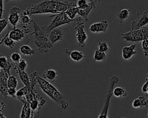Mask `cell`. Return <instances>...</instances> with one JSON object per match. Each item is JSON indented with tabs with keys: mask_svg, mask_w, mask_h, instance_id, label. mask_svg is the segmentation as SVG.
Returning a JSON list of instances; mask_svg holds the SVG:
<instances>
[{
	"mask_svg": "<svg viewBox=\"0 0 148 118\" xmlns=\"http://www.w3.org/2000/svg\"><path fill=\"white\" fill-rule=\"evenodd\" d=\"M0 118H6V117L3 113V112H0Z\"/></svg>",
	"mask_w": 148,
	"mask_h": 118,
	"instance_id": "60d3db41",
	"label": "cell"
},
{
	"mask_svg": "<svg viewBox=\"0 0 148 118\" xmlns=\"http://www.w3.org/2000/svg\"><path fill=\"white\" fill-rule=\"evenodd\" d=\"M76 25L75 29L76 30L75 36L76 37L79 46L84 47L86 46V42L88 39V36L84 31V23L81 21V19L76 21Z\"/></svg>",
	"mask_w": 148,
	"mask_h": 118,
	"instance_id": "52a82bcc",
	"label": "cell"
},
{
	"mask_svg": "<svg viewBox=\"0 0 148 118\" xmlns=\"http://www.w3.org/2000/svg\"><path fill=\"white\" fill-rule=\"evenodd\" d=\"M68 54L70 58L75 62H79L82 59L86 57L85 54L82 52L77 50H73L71 51H68Z\"/></svg>",
	"mask_w": 148,
	"mask_h": 118,
	"instance_id": "7402d4cb",
	"label": "cell"
},
{
	"mask_svg": "<svg viewBox=\"0 0 148 118\" xmlns=\"http://www.w3.org/2000/svg\"><path fill=\"white\" fill-rule=\"evenodd\" d=\"M87 3H88V2H87V0H77V1L76 2V6H77V7L79 8H82V7L84 5H86Z\"/></svg>",
	"mask_w": 148,
	"mask_h": 118,
	"instance_id": "8d00e7d4",
	"label": "cell"
},
{
	"mask_svg": "<svg viewBox=\"0 0 148 118\" xmlns=\"http://www.w3.org/2000/svg\"><path fill=\"white\" fill-rule=\"evenodd\" d=\"M0 102V112H3V110L5 109L6 105L2 101H1Z\"/></svg>",
	"mask_w": 148,
	"mask_h": 118,
	"instance_id": "f35d334b",
	"label": "cell"
},
{
	"mask_svg": "<svg viewBox=\"0 0 148 118\" xmlns=\"http://www.w3.org/2000/svg\"><path fill=\"white\" fill-rule=\"evenodd\" d=\"M3 12H4L3 1V0H1V19H2V16Z\"/></svg>",
	"mask_w": 148,
	"mask_h": 118,
	"instance_id": "ab89813d",
	"label": "cell"
},
{
	"mask_svg": "<svg viewBox=\"0 0 148 118\" xmlns=\"http://www.w3.org/2000/svg\"><path fill=\"white\" fill-rule=\"evenodd\" d=\"M148 24V16L146 11L143 12L142 14L138 16L131 23V30L140 29Z\"/></svg>",
	"mask_w": 148,
	"mask_h": 118,
	"instance_id": "9c48e42d",
	"label": "cell"
},
{
	"mask_svg": "<svg viewBox=\"0 0 148 118\" xmlns=\"http://www.w3.org/2000/svg\"><path fill=\"white\" fill-rule=\"evenodd\" d=\"M51 16H54L55 18L53 19L52 22L49 25H44L45 30L46 33L49 35L50 32L53 29L61 27V25L65 24H68L72 21H77L79 20L80 17H76L75 19H71L69 17V16L65 13V12H62L59 14H56V15H53Z\"/></svg>",
	"mask_w": 148,
	"mask_h": 118,
	"instance_id": "5b68a950",
	"label": "cell"
},
{
	"mask_svg": "<svg viewBox=\"0 0 148 118\" xmlns=\"http://www.w3.org/2000/svg\"><path fill=\"white\" fill-rule=\"evenodd\" d=\"M16 92L17 91L16 89H8V94L9 97L16 98Z\"/></svg>",
	"mask_w": 148,
	"mask_h": 118,
	"instance_id": "d590c367",
	"label": "cell"
},
{
	"mask_svg": "<svg viewBox=\"0 0 148 118\" xmlns=\"http://www.w3.org/2000/svg\"><path fill=\"white\" fill-rule=\"evenodd\" d=\"M15 1H20V0H15Z\"/></svg>",
	"mask_w": 148,
	"mask_h": 118,
	"instance_id": "7dc6e473",
	"label": "cell"
},
{
	"mask_svg": "<svg viewBox=\"0 0 148 118\" xmlns=\"http://www.w3.org/2000/svg\"><path fill=\"white\" fill-rule=\"evenodd\" d=\"M130 11L128 9H122L119 10L116 13V21L118 23L121 24L128 19Z\"/></svg>",
	"mask_w": 148,
	"mask_h": 118,
	"instance_id": "d6986e66",
	"label": "cell"
},
{
	"mask_svg": "<svg viewBox=\"0 0 148 118\" xmlns=\"http://www.w3.org/2000/svg\"><path fill=\"white\" fill-rule=\"evenodd\" d=\"M10 1H12V0H3V1L4 2H7ZM14 1H15V0H14Z\"/></svg>",
	"mask_w": 148,
	"mask_h": 118,
	"instance_id": "7bdbcfd3",
	"label": "cell"
},
{
	"mask_svg": "<svg viewBox=\"0 0 148 118\" xmlns=\"http://www.w3.org/2000/svg\"><path fill=\"white\" fill-rule=\"evenodd\" d=\"M9 23L8 21V19L5 18V19H1L0 20V26H1V31L0 33H2V31L4 30V29L8 26Z\"/></svg>",
	"mask_w": 148,
	"mask_h": 118,
	"instance_id": "836d02e7",
	"label": "cell"
},
{
	"mask_svg": "<svg viewBox=\"0 0 148 118\" xmlns=\"http://www.w3.org/2000/svg\"><path fill=\"white\" fill-rule=\"evenodd\" d=\"M14 69L15 70L16 72L19 75L20 79L21 81L23 83L24 86H27L28 89H31L30 82H29V76H28L27 73L25 71L21 70L16 64L14 65Z\"/></svg>",
	"mask_w": 148,
	"mask_h": 118,
	"instance_id": "2e32d148",
	"label": "cell"
},
{
	"mask_svg": "<svg viewBox=\"0 0 148 118\" xmlns=\"http://www.w3.org/2000/svg\"><path fill=\"white\" fill-rule=\"evenodd\" d=\"M9 31L8 30L6 35L3 38L1 39L0 45H3L4 46H6L9 48L12 49L14 46V45H16V42H14L11 38H9Z\"/></svg>",
	"mask_w": 148,
	"mask_h": 118,
	"instance_id": "603a6c76",
	"label": "cell"
},
{
	"mask_svg": "<svg viewBox=\"0 0 148 118\" xmlns=\"http://www.w3.org/2000/svg\"><path fill=\"white\" fill-rule=\"evenodd\" d=\"M136 45L132 44L128 46H124L122 49V57L125 60L131 59L136 53L135 50Z\"/></svg>",
	"mask_w": 148,
	"mask_h": 118,
	"instance_id": "9a60e30c",
	"label": "cell"
},
{
	"mask_svg": "<svg viewBox=\"0 0 148 118\" xmlns=\"http://www.w3.org/2000/svg\"><path fill=\"white\" fill-rule=\"evenodd\" d=\"M64 37V32L62 28L61 27L56 28L51 30L49 35V40L53 45L56 42L62 40Z\"/></svg>",
	"mask_w": 148,
	"mask_h": 118,
	"instance_id": "5bb4252c",
	"label": "cell"
},
{
	"mask_svg": "<svg viewBox=\"0 0 148 118\" xmlns=\"http://www.w3.org/2000/svg\"><path fill=\"white\" fill-rule=\"evenodd\" d=\"M76 5V2L60 0H45L32 5L21 13L28 16L48 13L56 14L64 12L69 8Z\"/></svg>",
	"mask_w": 148,
	"mask_h": 118,
	"instance_id": "6da1fadb",
	"label": "cell"
},
{
	"mask_svg": "<svg viewBox=\"0 0 148 118\" xmlns=\"http://www.w3.org/2000/svg\"><path fill=\"white\" fill-rule=\"evenodd\" d=\"M9 38L16 42L22 40L25 36V35L28 34L30 32V30L28 28L19 29L10 26H9Z\"/></svg>",
	"mask_w": 148,
	"mask_h": 118,
	"instance_id": "ba28073f",
	"label": "cell"
},
{
	"mask_svg": "<svg viewBox=\"0 0 148 118\" xmlns=\"http://www.w3.org/2000/svg\"><path fill=\"white\" fill-rule=\"evenodd\" d=\"M38 85L42 90L51 99L56 102L61 108L65 110L69 105L65 97L51 83L38 75Z\"/></svg>",
	"mask_w": 148,
	"mask_h": 118,
	"instance_id": "7a4b0ae2",
	"label": "cell"
},
{
	"mask_svg": "<svg viewBox=\"0 0 148 118\" xmlns=\"http://www.w3.org/2000/svg\"><path fill=\"white\" fill-rule=\"evenodd\" d=\"M132 106L135 109L141 108L143 106H148V99L146 100L143 96H139L133 101Z\"/></svg>",
	"mask_w": 148,
	"mask_h": 118,
	"instance_id": "ffe728a7",
	"label": "cell"
},
{
	"mask_svg": "<svg viewBox=\"0 0 148 118\" xmlns=\"http://www.w3.org/2000/svg\"><path fill=\"white\" fill-rule=\"evenodd\" d=\"M102 0H94L92 2H88L86 5H84L82 8H78V14L83 17L86 21L88 20V16L90 12L94 9L96 6L97 3L100 2Z\"/></svg>",
	"mask_w": 148,
	"mask_h": 118,
	"instance_id": "8fae6325",
	"label": "cell"
},
{
	"mask_svg": "<svg viewBox=\"0 0 148 118\" xmlns=\"http://www.w3.org/2000/svg\"><path fill=\"white\" fill-rule=\"evenodd\" d=\"M119 82V78L117 75H113L109 82L108 91L105 97L104 104L101 112L98 118H108V110L111 97L113 95V91L114 85Z\"/></svg>",
	"mask_w": 148,
	"mask_h": 118,
	"instance_id": "8992f818",
	"label": "cell"
},
{
	"mask_svg": "<svg viewBox=\"0 0 148 118\" xmlns=\"http://www.w3.org/2000/svg\"><path fill=\"white\" fill-rule=\"evenodd\" d=\"M65 12L69 18L71 19H75L76 18V15L78 14V8L76 5L74 6L67 9Z\"/></svg>",
	"mask_w": 148,
	"mask_h": 118,
	"instance_id": "f1b7e54d",
	"label": "cell"
},
{
	"mask_svg": "<svg viewBox=\"0 0 148 118\" xmlns=\"http://www.w3.org/2000/svg\"><path fill=\"white\" fill-rule=\"evenodd\" d=\"M120 118H127V117H120Z\"/></svg>",
	"mask_w": 148,
	"mask_h": 118,
	"instance_id": "bcb514c9",
	"label": "cell"
},
{
	"mask_svg": "<svg viewBox=\"0 0 148 118\" xmlns=\"http://www.w3.org/2000/svg\"><path fill=\"white\" fill-rule=\"evenodd\" d=\"M28 90H31L28 89L27 86H24L23 87H21L16 92V98L21 101L23 103L27 102V99L25 97V94Z\"/></svg>",
	"mask_w": 148,
	"mask_h": 118,
	"instance_id": "cb8c5ba5",
	"label": "cell"
},
{
	"mask_svg": "<svg viewBox=\"0 0 148 118\" xmlns=\"http://www.w3.org/2000/svg\"><path fill=\"white\" fill-rule=\"evenodd\" d=\"M40 109L37 110L36 112H35V113H34V115H32L31 116V118H39L40 116V112H39Z\"/></svg>",
	"mask_w": 148,
	"mask_h": 118,
	"instance_id": "74e56055",
	"label": "cell"
},
{
	"mask_svg": "<svg viewBox=\"0 0 148 118\" xmlns=\"http://www.w3.org/2000/svg\"><path fill=\"white\" fill-rule=\"evenodd\" d=\"M113 95L117 98H123L127 95V92L123 86H120L113 89Z\"/></svg>",
	"mask_w": 148,
	"mask_h": 118,
	"instance_id": "d4e9b609",
	"label": "cell"
},
{
	"mask_svg": "<svg viewBox=\"0 0 148 118\" xmlns=\"http://www.w3.org/2000/svg\"><path fill=\"white\" fill-rule=\"evenodd\" d=\"M121 38L127 42L138 43L145 39H148V26H145L136 30H130L128 32L120 34Z\"/></svg>",
	"mask_w": 148,
	"mask_h": 118,
	"instance_id": "277c9868",
	"label": "cell"
},
{
	"mask_svg": "<svg viewBox=\"0 0 148 118\" xmlns=\"http://www.w3.org/2000/svg\"><path fill=\"white\" fill-rule=\"evenodd\" d=\"M19 50L22 54L27 56H32L35 54V50L32 49L30 47V46L25 44L21 45L19 47Z\"/></svg>",
	"mask_w": 148,
	"mask_h": 118,
	"instance_id": "83f0119b",
	"label": "cell"
},
{
	"mask_svg": "<svg viewBox=\"0 0 148 118\" xmlns=\"http://www.w3.org/2000/svg\"><path fill=\"white\" fill-rule=\"evenodd\" d=\"M32 116V110L30 104L27 101L23 103V108L20 115V118H31Z\"/></svg>",
	"mask_w": 148,
	"mask_h": 118,
	"instance_id": "44dd1931",
	"label": "cell"
},
{
	"mask_svg": "<svg viewBox=\"0 0 148 118\" xmlns=\"http://www.w3.org/2000/svg\"><path fill=\"white\" fill-rule=\"evenodd\" d=\"M20 12V8L17 6L12 7L9 12L8 21L9 24L13 27H16V25L18 23H19L20 20V14H18Z\"/></svg>",
	"mask_w": 148,
	"mask_h": 118,
	"instance_id": "4fadbf2b",
	"label": "cell"
},
{
	"mask_svg": "<svg viewBox=\"0 0 148 118\" xmlns=\"http://www.w3.org/2000/svg\"><path fill=\"white\" fill-rule=\"evenodd\" d=\"M58 72L53 69H46L43 72L42 76L43 79H47L49 82L53 83L58 77Z\"/></svg>",
	"mask_w": 148,
	"mask_h": 118,
	"instance_id": "ac0fdd59",
	"label": "cell"
},
{
	"mask_svg": "<svg viewBox=\"0 0 148 118\" xmlns=\"http://www.w3.org/2000/svg\"><path fill=\"white\" fill-rule=\"evenodd\" d=\"M34 31L29 35H33L34 43L36 47L42 53H47L53 47V45L51 43L49 38V35L46 33L44 26L38 24L34 21Z\"/></svg>",
	"mask_w": 148,
	"mask_h": 118,
	"instance_id": "3957f363",
	"label": "cell"
},
{
	"mask_svg": "<svg viewBox=\"0 0 148 118\" xmlns=\"http://www.w3.org/2000/svg\"><path fill=\"white\" fill-rule=\"evenodd\" d=\"M108 26V21L106 20H103L100 22L92 24L89 27V31L94 33L105 32L107 31Z\"/></svg>",
	"mask_w": 148,
	"mask_h": 118,
	"instance_id": "7c38bea8",
	"label": "cell"
},
{
	"mask_svg": "<svg viewBox=\"0 0 148 118\" xmlns=\"http://www.w3.org/2000/svg\"><path fill=\"white\" fill-rule=\"evenodd\" d=\"M18 84L17 78L14 75L9 76L8 80V86L9 89H16Z\"/></svg>",
	"mask_w": 148,
	"mask_h": 118,
	"instance_id": "f546056e",
	"label": "cell"
},
{
	"mask_svg": "<svg viewBox=\"0 0 148 118\" xmlns=\"http://www.w3.org/2000/svg\"><path fill=\"white\" fill-rule=\"evenodd\" d=\"M142 49L143 51L144 56L148 57V39H145L142 41Z\"/></svg>",
	"mask_w": 148,
	"mask_h": 118,
	"instance_id": "d6a6232c",
	"label": "cell"
},
{
	"mask_svg": "<svg viewBox=\"0 0 148 118\" xmlns=\"http://www.w3.org/2000/svg\"><path fill=\"white\" fill-rule=\"evenodd\" d=\"M0 62H1V65H0L1 69L7 72L10 75V70L12 67L13 66L14 62L8 57L2 56V55H1L0 57Z\"/></svg>",
	"mask_w": 148,
	"mask_h": 118,
	"instance_id": "e0dca14e",
	"label": "cell"
},
{
	"mask_svg": "<svg viewBox=\"0 0 148 118\" xmlns=\"http://www.w3.org/2000/svg\"><path fill=\"white\" fill-rule=\"evenodd\" d=\"M147 95H148V89H147ZM145 118H148V109H147V113H146V117H145Z\"/></svg>",
	"mask_w": 148,
	"mask_h": 118,
	"instance_id": "b9f144b4",
	"label": "cell"
},
{
	"mask_svg": "<svg viewBox=\"0 0 148 118\" xmlns=\"http://www.w3.org/2000/svg\"><path fill=\"white\" fill-rule=\"evenodd\" d=\"M10 76L7 72L1 69L0 71V91L5 98H7L9 96L8 94V80Z\"/></svg>",
	"mask_w": 148,
	"mask_h": 118,
	"instance_id": "30bf717a",
	"label": "cell"
},
{
	"mask_svg": "<svg viewBox=\"0 0 148 118\" xmlns=\"http://www.w3.org/2000/svg\"><path fill=\"white\" fill-rule=\"evenodd\" d=\"M106 57H107V55L106 53L101 51L97 47L95 49L94 56H93L94 60L95 61L101 62V61H105V60L106 59Z\"/></svg>",
	"mask_w": 148,
	"mask_h": 118,
	"instance_id": "4316f807",
	"label": "cell"
},
{
	"mask_svg": "<svg viewBox=\"0 0 148 118\" xmlns=\"http://www.w3.org/2000/svg\"><path fill=\"white\" fill-rule=\"evenodd\" d=\"M97 48L101 51L107 53L109 50V47L106 42H99Z\"/></svg>",
	"mask_w": 148,
	"mask_h": 118,
	"instance_id": "4dcf8cb0",
	"label": "cell"
},
{
	"mask_svg": "<svg viewBox=\"0 0 148 118\" xmlns=\"http://www.w3.org/2000/svg\"><path fill=\"white\" fill-rule=\"evenodd\" d=\"M146 13H147V16H148V10H146Z\"/></svg>",
	"mask_w": 148,
	"mask_h": 118,
	"instance_id": "ee69618b",
	"label": "cell"
},
{
	"mask_svg": "<svg viewBox=\"0 0 148 118\" xmlns=\"http://www.w3.org/2000/svg\"><path fill=\"white\" fill-rule=\"evenodd\" d=\"M34 21L32 19H30V17H29V16L28 15L23 14L20 13V14L19 23L23 27V28H27V26L28 25L31 24Z\"/></svg>",
	"mask_w": 148,
	"mask_h": 118,
	"instance_id": "484cf974",
	"label": "cell"
},
{
	"mask_svg": "<svg viewBox=\"0 0 148 118\" xmlns=\"http://www.w3.org/2000/svg\"><path fill=\"white\" fill-rule=\"evenodd\" d=\"M90 2H92V1H93L94 0H88Z\"/></svg>",
	"mask_w": 148,
	"mask_h": 118,
	"instance_id": "f6af8a7d",
	"label": "cell"
},
{
	"mask_svg": "<svg viewBox=\"0 0 148 118\" xmlns=\"http://www.w3.org/2000/svg\"><path fill=\"white\" fill-rule=\"evenodd\" d=\"M10 58L14 63L17 64L21 60V56L18 52H14L11 54Z\"/></svg>",
	"mask_w": 148,
	"mask_h": 118,
	"instance_id": "1f68e13d",
	"label": "cell"
},
{
	"mask_svg": "<svg viewBox=\"0 0 148 118\" xmlns=\"http://www.w3.org/2000/svg\"><path fill=\"white\" fill-rule=\"evenodd\" d=\"M18 66V67L22 71H25V69H27V67H28V64L26 61L24 59H21L18 63L16 64Z\"/></svg>",
	"mask_w": 148,
	"mask_h": 118,
	"instance_id": "e575fe53",
	"label": "cell"
}]
</instances>
